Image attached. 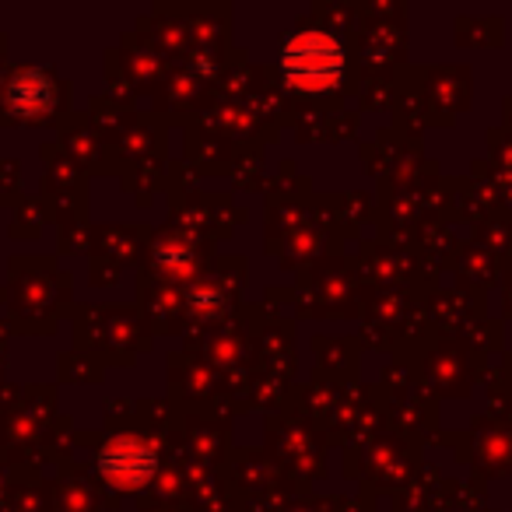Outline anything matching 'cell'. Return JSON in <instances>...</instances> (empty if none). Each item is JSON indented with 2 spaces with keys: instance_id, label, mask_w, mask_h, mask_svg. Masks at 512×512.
<instances>
[{
  "instance_id": "277c9868",
  "label": "cell",
  "mask_w": 512,
  "mask_h": 512,
  "mask_svg": "<svg viewBox=\"0 0 512 512\" xmlns=\"http://www.w3.org/2000/svg\"><path fill=\"white\" fill-rule=\"evenodd\" d=\"M190 306L193 313H214V309L221 306V292L214 285H200L190 292Z\"/></svg>"
},
{
  "instance_id": "6da1fadb",
  "label": "cell",
  "mask_w": 512,
  "mask_h": 512,
  "mask_svg": "<svg viewBox=\"0 0 512 512\" xmlns=\"http://www.w3.org/2000/svg\"><path fill=\"white\" fill-rule=\"evenodd\" d=\"M281 74L299 92H327L344 78V46L320 29H302L281 43Z\"/></svg>"
},
{
  "instance_id": "5b68a950",
  "label": "cell",
  "mask_w": 512,
  "mask_h": 512,
  "mask_svg": "<svg viewBox=\"0 0 512 512\" xmlns=\"http://www.w3.org/2000/svg\"><path fill=\"white\" fill-rule=\"evenodd\" d=\"M158 264L169 267V271H176V274H183V271H190V253L179 249V246H165L162 253H158Z\"/></svg>"
},
{
  "instance_id": "7a4b0ae2",
  "label": "cell",
  "mask_w": 512,
  "mask_h": 512,
  "mask_svg": "<svg viewBox=\"0 0 512 512\" xmlns=\"http://www.w3.org/2000/svg\"><path fill=\"white\" fill-rule=\"evenodd\" d=\"M99 474L106 477V484L123 491H137L144 484L155 481L158 474V453L155 446H148L144 439L134 435H120V439H109L99 449V460H95Z\"/></svg>"
},
{
  "instance_id": "3957f363",
  "label": "cell",
  "mask_w": 512,
  "mask_h": 512,
  "mask_svg": "<svg viewBox=\"0 0 512 512\" xmlns=\"http://www.w3.org/2000/svg\"><path fill=\"white\" fill-rule=\"evenodd\" d=\"M53 99H57V88L39 67H25L11 78L8 102L18 116H43L53 106Z\"/></svg>"
}]
</instances>
